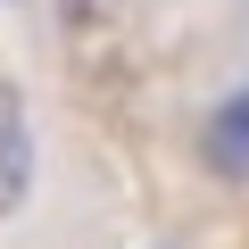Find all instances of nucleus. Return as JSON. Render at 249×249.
<instances>
[{"label":"nucleus","mask_w":249,"mask_h":249,"mask_svg":"<svg viewBox=\"0 0 249 249\" xmlns=\"http://www.w3.org/2000/svg\"><path fill=\"white\" fill-rule=\"evenodd\" d=\"M0 199H17V108L0 100Z\"/></svg>","instance_id":"f03ea898"},{"label":"nucleus","mask_w":249,"mask_h":249,"mask_svg":"<svg viewBox=\"0 0 249 249\" xmlns=\"http://www.w3.org/2000/svg\"><path fill=\"white\" fill-rule=\"evenodd\" d=\"M208 166L232 175V183H249V91H232V100L208 116Z\"/></svg>","instance_id":"f257e3e1"},{"label":"nucleus","mask_w":249,"mask_h":249,"mask_svg":"<svg viewBox=\"0 0 249 249\" xmlns=\"http://www.w3.org/2000/svg\"><path fill=\"white\" fill-rule=\"evenodd\" d=\"M83 9H91V0H67V17H83Z\"/></svg>","instance_id":"7ed1b4c3"}]
</instances>
